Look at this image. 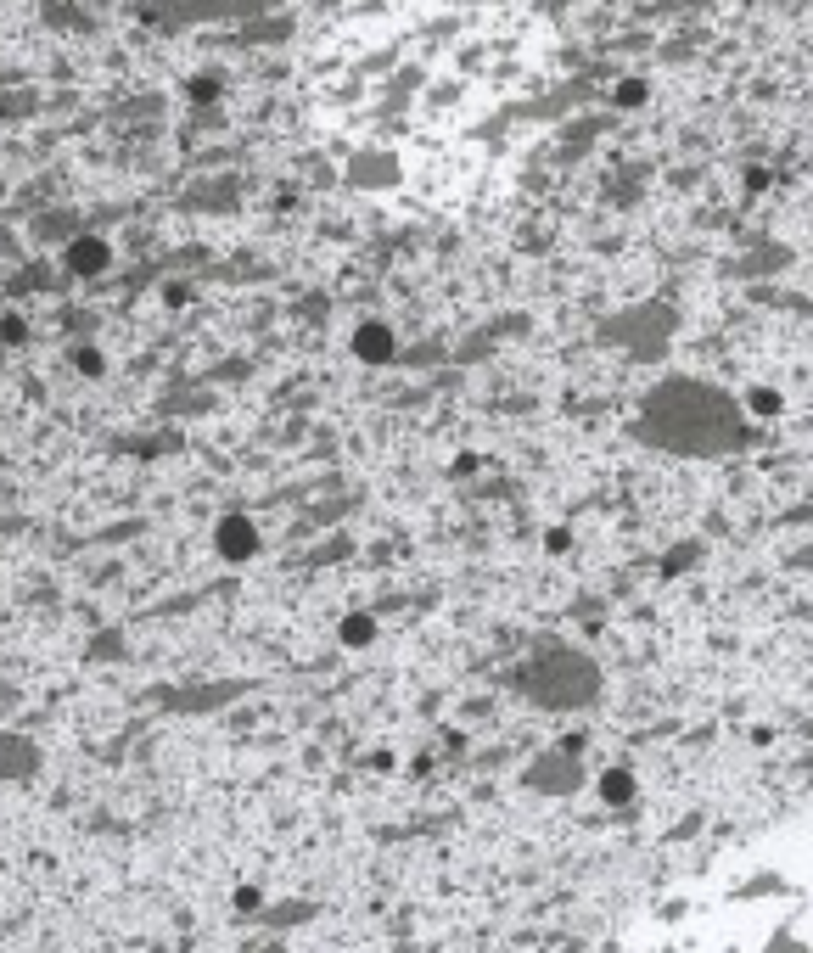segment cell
<instances>
[{
	"label": "cell",
	"instance_id": "1",
	"mask_svg": "<svg viewBox=\"0 0 813 953\" xmlns=\"http://www.w3.org/2000/svg\"><path fill=\"white\" fill-rule=\"evenodd\" d=\"M214 539H219V555H225V561H247V555L258 550V533H253L247 516H225Z\"/></svg>",
	"mask_w": 813,
	"mask_h": 953
},
{
	"label": "cell",
	"instance_id": "2",
	"mask_svg": "<svg viewBox=\"0 0 813 953\" xmlns=\"http://www.w3.org/2000/svg\"><path fill=\"white\" fill-rule=\"evenodd\" d=\"M107 258H113V253H107V242H101V236H79V242L68 247V264H73L79 275H101V270H107Z\"/></svg>",
	"mask_w": 813,
	"mask_h": 953
},
{
	"label": "cell",
	"instance_id": "3",
	"mask_svg": "<svg viewBox=\"0 0 813 953\" xmlns=\"http://www.w3.org/2000/svg\"><path fill=\"white\" fill-rule=\"evenodd\" d=\"M354 348H359V359H387V354H393V337H387L382 326H365L354 337Z\"/></svg>",
	"mask_w": 813,
	"mask_h": 953
},
{
	"label": "cell",
	"instance_id": "4",
	"mask_svg": "<svg viewBox=\"0 0 813 953\" xmlns=\"http://www.w3.org/2000/svg\"><path fill=\"white\" fill-rule=\"evenodd\" d=\"M343 640H348V645H365V640H371V617H348V623H343Z\"/></svg>",
	"mask_w": 813,
	"mask_h": 953
},
{
	"label": "cell",
	"instance_id": "5",
	"mask_svg": "<svg viewBox=\"0 0 813 953\" xmlns=\"http://www.w3.org/2000/svg\"><path fill=\"white\" fill-rule=\"evenodd\" d=\"M617 101H623V107H640V101H645V85H640V79H623V85H617Z\"/></svg>",
	"mask_w": 813,
	"mask_h": 953
},
{
	"label": "cell",
	"instance_id": "6",
	"mask_svg": "<svg viewBox=\"0 0 813 953\" xmlns=\"http://www.w3.org/2000/svg\"><path fill=\"white\" fill-rule=\"evenodd\" d=\"M752 410L757 415H774V410H780V393H752Z\"/></svg>",
	"mask_w": 813,
	"mask_h": 953
}]
</instances>
